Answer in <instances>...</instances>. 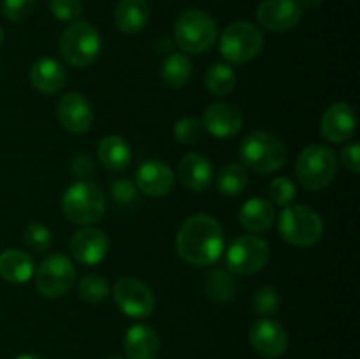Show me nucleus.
Masks as SVG:
<instances>
[{"mask_svg": "<svg viewBox=\"0 0 360 359\" xmlns=\"http://www.w3.org/2000/svg\"><path fill=\"white\" fill-rule=\"evenodd\" d=\"M105 359H123V358H105Z\"/></svg>", "mask_w": 360, "mask_h": 359, "instance_id": "44", "label": "nucleus"}, {"mask_svg": "<svg viewBox=\"0 0 360 359\" xmlns=\"http://www.w3.org/2000/svg\"><path fill=\"white\" fill-rule=\"evenodd\" d=\"M49 11L60 21H74L83 13L81 0H49Z\"/></svg>", "mask_w": 360, "mask_h": 359, "instance_id": "36", "label": "nucleus"}, {"mask_svg": "<svg viewBox=\"0 0 360 359\" xmlns=\"http://www.w3.org/2000/svg\"><path fill=\"white\" fill-rule=\"evenodd\" d=\"M357 127V116H355L354 108L347 102H336L329 106L323 113L322 123V136L330 143H345L350 139Z\"/></svg>", "mask_w": 360, "mask_h": 359, "instance_id": "18", "label": "nucleus"}, {"mask_svg": "<svg viewBox=\"0 0 360 359\" xmlns=\"http://www.w3.org/2000/svg\"><path fill=\"white\" fill-rule=\"evenodd\" d=\"M14 359H42V358L37 354H20V355H16Z\"/></svg>", "mask_w": 360, "mask_h": 359, "instance_id": "42", "label": "nucleus"}, {"mask_svg": "<svg viewBox=\"0 0 360 359\" xmlns=\"http://www.w3.org/2000/svg\"><path fill=\"white\" fill-rule=\"evenodd\" d=\"M271 257L269 243L259 236L236 238L227 250V267L234 275H253L262 270Z\"/></svg>", "mask_w": 360, "mask_h": 359, "instance_id": "10", "label": "nucleus"}, {"mask_svg": "<svg viewBox=\"0 0 360 359\" xmlns=\"http://www.w3.org/2000/svg\"><path fill=\"white\" fill-rule=\"evenodd\" d=\"M76 282V266L69 257L62 253H53L46 257L35 273V287L41 296L56 299L65 296Z\"/></svg>", "mask_w": 360, "mask_h": 359, "instance_id": "9", "label": "nucleus"}, {"mask_svg": "<svg viewBox=\"0 0 360 359\" xmlns=\"http://www.w3.org/2000/svg\"><path fill=\"white\" fill-rule=\"evenodd\" d=\"M204 84L213 95H229L236 87V70L229 63H213L204 74Z\"/></svg>", "mask_w": 360, "mask_h": 359, "instance_id": "29", "label": "nucleus"}, {"mask_svg": "<svg viewBox=\"0 0 360 359\" xmlns=\"http://www.w3.org/2000/svg\"><path fill=\"white\" fill-rule=\"evenodd\" d=\"M202 129H206L211 136L229 139L238 136L243 129V115L234 104L229 102H214L206 109L202 116Z\"/></svg>", "mask_w": 360, "mask_h": 359, "instance_id": "16", "label": "nucleus"}, {"mask_svg": "<svg viewBox=\"0 0 360 359\" xmlns=\"http://www.w3.org/2000/svg\"><path fill=\"white\" fill-rule=\"evenodd\" d=\"M62 211L74 224H95L105 213L104 192L95 183L86 182V180L74 183L63 192Z\"/></svg>", "mask_w": 360, "mask_h": 359, "instance_id": "4", "label": "nucleus"}, {"mask_svg": "<svg viewBox=\"0 0 360 359\" xmlns=\"http://www.w3.org/2000/svg\"><path fill=\"white\" fill-rule=\"evenodd\" d=\"M77 294L86 303H101L108 298L109 284L101 275H86L77 285Z\"/></svg>", "mask_w": 360, "mask_h": 359, "instance_id": "30", "label": "nucleus"}, {"mask_svg": "<svg viewBox=\"0 0 360 359\" xmlns=\"http://www.w3.org/2000/svg\"><path fill=\"white\" fill-rule=\"evenodd\" d=\"M111 196L115 203L122 208H130L137 203V187L129 178L116 180L111 187Z\"/></svg>", "mask_w": 360, "mask_h": 359, "instance_id": "35", "label": "nucleus"}, {"mask_svg": "<svg viewBox=\"0 0 360 359\" xmlns=\"http://www.w3.org/2000/svg\"><path fill=\"white\" fill-rule=\"evenodd\" d=\"M35 273L32 257L20 248L4 250L0 253V277L11 284H25Z\"/></svg>", "mask_w": 360, "mask_h": 359, "instance_id": "22", "label": "nucleus"}, {"mask_svg": "<svg viewBox=\"0 0 360 359\" xmlns=\"http://www.w3.org/2000/svg\"><path fill=\"white\" fill-rule=\"evenodd\" d=\"M179 182L193 192H204L213 182V165L210 158L200 153H188L183 157L178 168Z\"/></svg>", "mask_w": 360, "mask_h": 359, "instance_id": "21", "label": "nucleus"}, {"mask_svg": "<svg viewBox=\"0 0 360 359\" xmlns=\"http://www.w3.org/2000/svg\"><path fill=\"white\" fill-rule=\"evenodd\" d=\"M264 48V37L255 25L248 21L231 23L220 35V53L231 63H246Z\"/></svg>", "mask_w": 360, "mask_h": 359, "instance_id": "8", "label": "nucleus"}, {"mask_svg": "<svg viewBox=\"0 0 360 359\" xmlns=\"http://www.w3.org/2000/svg\"><path fill=\"white\" fill-rule=\"evenodd\" d=\"M56 116L63 129L72 134H83L94 125V108L83 94L69 92L62 95L56 104Z\"/></svg>", "mask_w": 360, "mask_h": 359, "instance_id": "14", "label": "nucleus"}, {"mask_svg": "<svg viewBox=\"0 0 360 359\" xmlns=\"http://www.w3.org/2000/svg\"><path fill=\"white\" fill-rule=\"evenodd\" d=\"M246 187H248V175H246V169L243 168V165L231 162V164H225L224 168L218 171L217 189L220 190V194H224V196H239V194L245 192Z\"/></svg>", "mask_w": 360, "mask_h": 359, "instance_id": "28", "label": "nucleus"}, {"mask_svg": "<svg viewBox=\"0 0 360 359\" xmlns=\"http://www.w3.org/2000/svg\"><path fill=\"white\" fill-rule=\"evenodd\" d=\"M276 218V210L271 201L262 199V197H253L243 204L239 211V222L245 229L253 232H260L269 229Z\"/></svg>", "mask_w": 360, "mask_h": 359, "instance_id": "24", "label": "nucleus"}, {"mask_svg": "<svg viewBox=\"0 0 360 359\" xmlns=\"http://www.w3.org/2000/svg\"><path fill=\"white\" fill-rule=\"evenodd\" d=\"M176 252L185 263L202 267L217 263L224 252V229L206 213L186 218L176 234Z\"/></svg>", "mask_w": 360, "mask_h": 359, "instance_id": "1", "label": "nucleus"}, {"mask_svg": "<svg viewBox=\"0 0 360 359\" xmlns=\"http://www.w3.org/2000/svg\"><path fill=\"white\" fill-rule=\"evenodd\" d=\"M204 291L207 298L214 303H227L234 298L236 280L229 271L225 270H210L204 277Z\"/></svg>", "mask_w": 360, "mask_h": 359, "instance_id": "26", "label": "nucleus"}, {"mask_svg": "<svg viewBox=\"0 0 360 359\" xmlns=\"http://www.w3.org/2000/svg\"><path fill=\"white\" fill-rule=\"evenodd\" d=\"M72 172L81 180L90 178L91 172H94V162L86 155H76L72 160Z\"/></svg>", "mask_w": 360, "mask_h": 359, "instance_id": "39", "label": "nucleus"}, {"mask_svg": "<svg viewBox=\"0 0 360 359\" xmlns=\"http://www.w3.org/2000/svg\"><path fill=\"white\" fill-rule=\"evenodd\" d=\"M150 20V6L146 0H120L115 11V23L123 34L143 30Z\"/></svg>", "mask_w": 360, "mask_h": 359, "instance_id": "23", "label": "nucleus"}, {"mask_svg": "<svg viewBox=\"0 0 360 359\" xmlns=\"http://www.w3.org/2000/svg\"><path fill=\"white\" fill-rule=\"evenodd\" d=\"M35 0H2V14L9 21H23L32 14Z\"/></svg>", "mask_w": 360, "mask_h": 359, "instance_id": "37", "label": "nucleus"}, {"mask_svg": "<svg viewBox=\"0 0 360 359\" xmlns=\"http://www.w3.org/2000/svg\"><path fill=\"white\" fill-rule=\"evenodd\" d=\"M278 231L287 243L294 246H311L323 234L322 217L308 206L283 208L278 220Z\"/></svg>", "mask_w": 360, "mask_h": 359, "instance_id": "7", "label": "nucleus"}, {"mask_svg": "<svg viewBox=\"0 0 360 359\" xmlns=\"http://www.w3.org/2000/svg\"><path fill=\"white\" fill-rule=\"evenodd\" d=\"M250 341L253 348L264 358H280L288 347V333L278 320L269 317H260L250 327Z\"/></svg>", "mask_w": 360, "mask_h": 359, "instance_id": "13", "label": "nucleus"}, {"mask_svg": "<svg viewBox=\"0 0 360 359\" xmlns=\"http://www.w3.org/2000/svg\"><path fill=\"white\" fill-rule=\"evenodd\" d=\"M172 134H174L176 141L181 144H192L197 143L202 134V123L195 118V116H183L172 127Z\"/></svg>", "mask_w": 360, "mask_h": 359, "instance_id": "33", "label": "nucleus"}, {"mask_svg": "<svg viewBox=\"0 0 360 359\" xmlns=\"http://www.w3.org/2000/svg\"><path fill=\"white\" fill-rule=\"evenodd\" d=\"M67 73L65 67L55 58H39L37 62L32 65L30 70V83L37 92L44 95L58 94L63 87H65Z\"/></svg>", "mask_w": 360, "mask_h": 359, "instance_id": "20", "label": "nucleus"}, {"mask_svg": "<svg viewBox=\"0 0 360 359\" xmlns=\"http://www.w3.org/2000/svg\"><path fill=\"white\" fill-rule=\"evenodd\" d=\"M101 48V34L88 21H74L60 37V55L72 67H86L94 63Z\"/></svg>", "mask_w": 360, "mask_h": 359, "instance_id": "6", "label": "nucleus"}, {"mask_svg": "<svg viewBox=\"0 0 360 359\" xmlns=\"http://www.w3.org/2000/svg\"><path fill=\"white\" fill-rule=\"evenodd\" d=\"M269 197L274 204L281 208H287L295 199V185L288 178H276L269 185Z\"/></svg>", "mask_w": 360, "mask_h": 359, "instance_id": "34", "label": "nucleus"}, {"mask_svg": "<svg viewBox=\"0 0 360 359\" xmlns=\"http://www.w3.org/2000/svg\"><path fill=\"white\" fill-rule=\"evenodd\" d=\"M98 160L109 171H123L132 162V148L122 136H105L98 144Z\"/></svg>", "mask_w": 360, "mask_h": 359, "instance_id": "25", "label": "nucleus"}, {"mask_svg": "<svg viewBox=\"0 0 360 359\" xmlns=\"http://www.w3.org/2000/svg\"><path fill=\"white\" fill-rule=\"evenodd\" d=\"M218 39V27L213 18L200 9L185 11L176 20L174 44L181 51L200 55L214 46Z\"/></svg>", "mask_w": 360, "mask_h": 359, "instance_id": "3", "label": "nucleus"}, {"mask_svg": "<svg viewBox=\"0 0 360 359\" xmlns=\"http://www.w3.org/2000/svg\"><path fill=\"white\" fill-rule=\"evenodd\" d=\"M301 9H308V11H315L322 6L323 0H297Z\"/></svg>", "mask_w": 360, "mask_h": 359, "instance_id": "41", "label": "nucleus"}, {"mask_svg": "<svg viewBox=\"0 0 360 359\" xmlns=\"http://www.w3.org/2000/svg\"><path fill=\"white\" fill-rule=\"evenodd\" d=\"M338 171V158L329 146L309 144L295 162V176L308 190H323L333 183Z\"/></svg>", "mask_w": 360, "mask_h": 359, "instance_id": "5", "label": "nucleus"}, {"mask_svg": "<svg viewBox=\"0 0 360 359\" xmlns=\"http://www.w3.org/2000/svg\"><path fill=\"white\" fill-rule=\"evenodd\" d=\"M23 239L28 248L34 250V252L44 253L51 248V231L39 222H34L25 229Z\"/></svg>", "mask_w": 360, "mask_h": 359, "instance_id": "32", "label": "nucleus"}, {"mask_svg": "<svg viewBox=\"0 0 360 359\" xmlns=\"http://www.w3.org/2000/svg\"><path fill=\"white\" fill-rule=\"evenodd\" d=\"M341 162H343L345 168L352 172H357L360 171V146L357 143H352L348 144L347 148L341 150Z\"/></svg>", "mask_w": 360, "mask_h": 359, "instance_id": "38", "label": "nucleus"}, {"mask_svg": "<svg viewBox=\"0 0 360 359\" xmlns=\"http://www.w3.org/2000/svg\"><path fill=\"white\" fill-rule=\"evenodd\" d=\"M243 164L255 172H274L287 162L283 141L267 130H253L239 146Z\"/></svg>", "mask_w": 360, "mask_h": 359, "instance_id": "2", "label": "nucleus"}, {"mask_svg": "<svg viewBox=\"0 0 360 359\" xmlns=\"http://www.w3.org/2000/svg\"><path fill=\"white\" fill-rule=\"evenodd\" d=\"M174 182V171L162 160L143 162L136 171V187L150 197L167 196Z\"/></svg>", "mask_w": 360, "mask_h": 359, "instance_id": "17", "label": "nucleus"}, {"mask_svg": "<svg viewBox=\"0 0 360 359\" xmlns=\"http://www.w3.org/2000/svg\"><path fill=\"white\" fill-rule=\"evenodd\" d=\"M123 351L129 359H157L160 352V338L153 327L134 324L123 336Z\"/></svg>", "mask_w": 360, "mask_h": 359, "instance_id": "19", "label": "nucleus"}, {"mask_svg": "<svg viewBox=\"0 0 360 359\" xmlns=\"http://www.w3.org/2000/svg\"><path fill=\"white\" fill-rule=\"evenodd\" d=\"M112 296L118 308L132 319H146L155 310L153 291L137 278H120L112 287Z\"/></svg>", "mask_w": 360, "mask_h": 359, "instance_id": "11", "label": "nucleus"}, {"mask_svg": "<svg viewBox=\"0 0 360 359\" xmlns=\"http://www.w3.org/2000/svg\"><path fill=\"white\" fill-rule=\"evenodd\" d=\"M109 252V239L102 229L86 225L74 232L70 239V253L83 266H95L102 263Z\"/></svg>", "mask_w": 360, "mask_h": 359, "instance_id": "15", "label": "nucleus"}, {"mask_svg": "<svg viewBox=\"0 0 360 359\" xmlns=\"http://www.w3.org/2000/svg\"><path fill=\"white\" fill-rule=\"evenodd\" d=\"M281 298L280 292L271 285H264L253 296V310L259 313L260 317H271L280 310Z\"/></svg>", "mask_w": 360, "mask_h": 359, "instance_id": "31", "label": "nucleus"}, {"mask_svg": "<svg viewBox=\"0 0 360 359\" xmlns=\"http://www.w3.org/2000/svg\"><path fill=\"white\" fill-rule=\"evenodd\" d=\"M302 9L297 0H262L257 7V20L264 28L278 34L290 32L299 25Z\"/></svg>", "mask_w": 360, "mask_h": 359, "instance_id": "12", "label": "nucleus"}, {"mask_svg": "<svg viewBox=\"0 0 360 359\" xmlns=\"http://www.w3.org/2000/svg\"><path fill=\"white\" fill-rule=\"evenodd\" d=\"M4 39H6V32H4V28L0 27V46L4 44Z\"/></svg>", "mask_w": 360, "mask_h": 359, "instance_id": "43", "label": "nucleus"}, {"mask_svg": "<svg viewBox=\"0 0 360 359\" xmlns=\"http://www.w3.org/2000/svg\"><path fill=\"white\" fill-rule=\"evenodd\" d=\"M192 67L193 65L188 56L183 55V53H171L162 62V80H164L165 84L172 88L185 87L190 81V77H192Z\"/></svg>", "mask_w": 360, "mask_h": 359, "instance_id": "27", "label": "nucleus"}, {"mask_svg": "<svg viewBox=\"0 0 360 359\" xmlns=\"http://www.w3.org/2000/svg\"><path fill=\"white\" fill-rule=\"evenodd\" d=\"M174 41L171 37H160L157 42V49L160 53H172V48H174Z\"/></svg>", "mask_w": 360, "mask_h": 359, "instance_id": "40", "label": "nucleus"}]
</instances>
